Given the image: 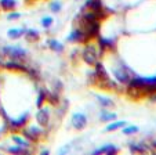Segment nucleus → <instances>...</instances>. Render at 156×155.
Listing matches in <instances>:
<instances>
[{"label": "nucleus", "mask_w": 156, "mask_h": 155, "mask_svg": "<svg viewBox=\"0 0 156 155\" xmlns=\"http://www.w3.org/2000/svg\"><path fill=\"white\" fill-rule=\"evenodd\" d=\"M122 133L124 136H134L137 133H140V127L136 125H126L122 127Z\"/></svg>", "instance_id": "obj_18"}, {"label": "nucleus", "mask_w": 156, "mask_h": 155, "mask_svg": "<svg viewBox=\"0 0 156 155\" xmlns=\"http://www.w3.org/2000/svg\"><path fill=\"white\" fill-rule=\"evenodd\" d=\"M3 149H6L9 154H29L32 151V149L25 148V147H20L17 144H7V143H4Z\"/></svg>", "instance_id": "obj_10"}, {"label": "nucleus", "mask_w": 156, "mask_h": 155, "mask_svg": "<svg viewBox=\"0 0 156 155\" xmlns=\"http://www.w3.org/2000/svg\"><path fill=\"white\" fill-rule=\"evenodd\" d=\"M46 132H47L46 127H41L40 125H37V123H35V125H33V123L32 125L28 123L25 127H22L20 130V133H22V135H24L29 141H32L33 144L39 143L40 138H43L44 136H46Z\"/></svg>", "instance_id": "obj_3"}, {"label": "nucleus", "mask_w": 156, "mask_h": 155, "mask_svg": "<svg viewBox=\"0 0 156 155\" xmlns=\"http://www.w3.org/2000/svg\"><path fill=\"white\" fill-rule=\"evenodd\" d=\"M127 125V120H116V119H113V120H111V122H108V125L105 126V132H108V133H113V132H116V130H120L123 126H126Z\"/></svg>", "instance_id": "obj_11"}, {"label": "nucleus", "mask_w": 156, "mask_h": 155, "mask_svg": "<svg viewBox=\"0 0 156 155\" xmlns=\"http://www.w3.org/2000/svg\"><path fill=\"white\" fill-rule=\"evenodd\" d=\"M47 46L51 51H54V53H57V54L64 53V50H65V46L59 40H57V39H50V40L47 42Z\"/></svg>", "instance_id": "obj_14"}, {"label": "nucleus", "mask_w": 156, "mask_h": 155, "mask_svg": "<svg viewBox=\"0 0 156 155\" xmlns=\"http://www.w3.org/2000/svg\"><path fill=\"white\" fill-rule=\"evenodd\" d=\"M24 36L28 42H36V40H39V38H40V32H39L37 29H35V28H30V29L25 31Z\"/></svg>", "instance_id": "obj_17"}, {"label": "nucleus", "mask_w": 156, "mask_h": 155, "mask_svg": "<svg viewBox=\"0 0 156 155\" xmlns=\"http://www.w3.org/2000/svg\"><path fill=\"white\" fill-rule=\"evenodd\" d=\"M62 7H64V3H62L61 0H51L50 4H48V9H50V11L53 14H58L62 10Z\"/></svg>", "instance_id": "obj_19"}, {"label": "nucleus", "mask_w": 156, "mask_h": 155, "mask_svg": "<svg viewBox=\"0 0 156 155\" xmlns=\"http://www.w3.org/2000/svg\"><path fill=\"white\" fill-rule=\"evenodd\" d=\"M25 31H27L25 28H10L7 31V36L10 39H20L25 35Z\"/></svg>", "instance_id": "obj_16"}, {"label": "nucleus", "mask_w": 156, "mask_h": 155, "mask_svg": "<svg viewBox=\"0 0 156 155\" xmlns=\"http://www.w3.org/2000/svg\"><path fill=\"white\" fill-rule=\"evenodd\" d=\"M53 24H54V18L50 17V15H46V17H43L40 20V25L44 29H50V28L53 27Z\"/></svg>", "instance_id": "obj_20"}, {"label": "nucleus", "mask_w": 156, "mask_h": 155, "mask_svg": "<svg viewBox=\"0 0 156 155\" xmlns=\"http://www.w3.org/2000/svg\"><path fill=\"white\" fill-rule=\"evenodd\" d=\"M53 108L54 107L48 102L43 104V105L37 107V111L35 112V120L37 125H40L41 127H48L51 122V115H53Z\"/></svg>", "instance_id": "obj_4"}, {"label": "nucleus", "mask_w": 156, "mask_h": 155, "mask_svg": "<svg viewBox=\"0 0 156 155\" xmlns=\"http://www.w3.org/2000/svg\"><path fill=\"white\" fill-rule=\"evenodd\" d=\"M66 42H68V43H75V44H83L87 40H86V36H84L83 29L80 27H77V28L72 29L71 32L68 33V36H66Z\"/></svg>", "instance_id": "obj_7"}, {"label": "nucleus", "mask_w": 156, "mask_h": 155, "mask_svg": "<svg viewBox=\"0 0 156 155\" xmlns=\"http://www.w3.org/2000/svg\"><path fill=\"white\" fill-rule=\"evenodd\" d=\"M83 44H84V47H83L82 53H80V57H82V60L87 65L93 67L95 62L100 61V60L102 58L104 53L101 51V49L98 47V44L95 40H88Z\"/></svg>", "instance_id": "obj_1"}, {"label": "nucleus", "mask_w": 156, "mask_h": 155, "mask_svg": "<svg viewBox=\"0 0 156 155\" xmlns=\"http://www.w3.org/2000/svg\"><path fill=\"white\" fill-rule=\"evenodd\" d=\"M88 123V118L84 112L79 111V112H75L71 118V125L75 130H83V129L87 126Z\"/></svg>", "instance_id": "obj_5"}, {"label": "nucleus", "mask_w": 156, "mask_h": 155, "mask_svg": "<svg viewBox=\"0 0 156 155\" xmlns=\"http://www.w3.org/2000/svg\"><path fill=\"white\" fill-rule=\"evenodd\" d=\"M18 6L17 0H0V10H4V11H12L15 10Z\"/></svg>", "instance_id": "obj_15"}, {"label": "nucleus", "mask_w": 156, "mask_h": 155, "mask_svg": "<svg viewBox=\"0 0 156 155\" xmlns=\"http://www.w3.org/2000/svg\"><path fill=\"white\" fill-rule=\"evenodd\" d=\"M129 149L130 152H134V154H144V152H149L151 146L144 141H131L129 143Z\"/></svg>", "instance_id": "obj_9"}, {"label": "nucleus", "mask_w": 156, "mask_h": 155, "mask_svg": "<svg viewBox=\"0 0 156 155\" xmlns=\"http://www.w3.org/2000/svg\"><path fill=\"white\" fill-rule=\"evenodd\" d=\"M119 151H120V148H119L116 144H113V143H105L104 146H100L98 148L93 149L91 154H94V155H100V154L113 155V154H118Z\"/></svg>", "instance_id": "obj_8"}, {"label": "nucleus", "mask_w": 156, "mask_h": 155, "mask_svg": "<svg viewBox=\"0 0 156 155\" xmlns=\"http://www.w3.org/2000/svg\"><path fill=\"white\" fill-rule=\"evenodd\" d=\"M0 54H3L4 57H9L10 60L24 61L28 57V50L18 46V44H6V46L0 47Z\"/></svg>", "instance_id": "obj_2"}, {"label": "nucleus", "mask_w": 156, "mask_h": 155, "mask_svg": "<svg viewBox=\"0 0 156 155\" xmlns=\"http://www.w3.org/2000/svg\"><path fill=\"white\" fill-rule=\"evenodd\" d=\"M9 133H10L9 138H10V141H11V144H17V146H20V147H25V148L32 149L33 143L28 140L22 133H21V135L18 132H9Z\"/></svg>", "instance_id": "obj_6"}, {"label": "nucleus", "mask_w": 156, "mask_h": 155, "mask_svg": "<svg viewBox=\"0 0 156 155\" xmlns=\"http://www.w3.org/2000/svg\"><path fill=\"white\" fill-rule=\"evenodd\" d=\"M116 116H118V115L112 111H108V108H102L100 111V114H98V119H100V122H102V123L111 122V120L116 119Z\"/></svg>", "instance_id": "obj_12"}, {"label": "nucleus", "mask_w": 156, "mask_h": 155, "mask_svg": "<svg viewBox=\"0 0 156 155\" xmlns=\"http://www.w3.org/2000/svg\"><path fill=\"white\" fill-rule=\"evenodd\" d=\"M148 98H149L151 102H156V91H153V93L148 94Z\"/></svg>", "instance_id": "obj_23"}, {"label": "nucleus", "mask_w": 156, "mask_h": 155, "mask_svg": "<svg viewBox=\"0 0 156 155\" xmlns=\"http://www.w3.org/2000/svg\"><path fill=\"white\" fill-rule=\"evenodd\" d=\"M22 17V14L18 11H15V10H12V11H9V14H7V20L9 21H17L20 20V18Z\"/></svg>", "instance_id": "obj_21"}, {"label": "nucleus", "mask_w": 156, "mask_h": 155, "mask_svg": "<svg viewBox=\"0 0 156 155\" xmlns=\"http://www.w3.org/2000/svg\"><path fill=\"white\" fill-rule=\"evenodd\" d=\"M72 147H73V144H65L64 147H61V148L58 149L59 154H66V152H71Z\"/></svg>", "instance_id": "obj_22"}, {"label": "nucleus", "mask_w": 156, "mask_h": 155, "mask_svg": "<svg viewBox=\"0 0 156 155\" xmlns=\"http://www.w3.org/2000/svg\"><path fill=\"white\" fill-rule=\"evenodd\" d=\"M95 101L97 104L101 107V108H111V107L115 105V102L111 97H106V96H101V94H97L95 96Z\"/></svg>", "instance_id": "obj_13"}]
</instances>
